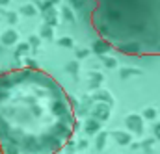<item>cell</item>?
Masks as SVG:
<instances>
[{
	"mask_svg": "<svg viewBox=\"0 0 160 154\" xmlns=\"http://www.w3.org/2000/svg\"><path fill=\"white\" fill-rule=\"evenodd\" d=\"M75 132L73 104L48 73H0V154H56Z\"/></svg>",
	"mask_w": 160,
	"mask_h": 154,
	"instance_id": "1",
	"label": "cell"
},
{
	"mask_svg": "<svg viewBox=\"0 0 160 154\" xmlns=\"http://www.w3.org/2000/svg\"><path fill=\"white\" fill-rule=\"evenodd\" d=\"M91 24L127 56H160V0H93Z\"/></svg>",
	"mask_w": 160,
	"mask_h": 154,
	"instance_id": "2",
	"label": "cell"
}]
</instances>
